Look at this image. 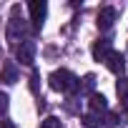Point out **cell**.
I'll return each instance as SVG.
<instances>
[{"label": "cell", "instance_id": "obj_11", "mask_svg": "<svg viewBox=\"0 0 128 128\" xmlns=\"http://www.w3.org/2000/svg\"><path fill=\"white\" fill-rule=\"evenodd\" d=\"M93 83H96V78L93 76H86V88H93Z\"/></svg>", "mask_w": 128, "mask_h": 128}, {"label": "cell", "instance_id": "obj_13", "mask_svg": "<svg viewBox=\"0 0 128 128\" xmlns=\"http://www.w3.org/2000/svg\"><path fill=\"white\" fill-rule=\"evenodd\" d=\"M123 106H126V108H128V93H126V96H123Z\"/></svg>", "mask_w": 128, "mask_h": 128}, {"label": "cell", "instance_id": "obj_6", "mask_svg": "<svg viewBox=\"0 0 128 128\" xmlns=\"http://www.w3.org/2000/svg\"><path fill=\"white\" fill-rule=\"evenodd\" d=\"M113 23H116V8H103L98 13V28L100 30H108Z\"/></svg>", "mask_w": 128, "mask_h": 128}, {"label": "cell", "instance_id": "obj_7", "mask_svg": "<svg viewBox=\"0 0 128 128\" xmlns=\"http://www.w3.org/2000/svg\"><path fill=\"white\" fill-rule=\"evenodd\" d=\"M90 108H93V113H100V110H106V108H108V100H106V96H103V93H90Z\"/></svg>", "mask_w": 128, "mask_h": 128}, {"label": "cell", "instance_id": "obj_8", "mask_svg": "<svg viewBox=\"0 0 128 128\" xmlns=\"http://www.w3.org/2000/svg\"><path fill=\"white\" fill-rule=\"evenodd\" d=\"M3 80H5V83H15V80H18V73H15V66H13L10 60H8L5 66H3Z\"/></svg>", "mask_w": 128, "mask_h": 128}, {"label": "cell", "instance_id": "obj_4", "mask_svg": "<svg viewBox=\"0 0 128 128\" xmlns=\"http://www.w3.org/2000/svg\"><path fill=\"white\" fill-rule=\"evenodd\" d=\"M106 66H108L110 73H123V68H126V58H123V53L113 50V53L108 55V60H106Z\"/></svg>", "mask_w": 128, "mask_h": 128}, {"label": "cell", "instance_id": "obj_5", "mask_svg": "<svg viewBox=\"0 0 128 128\" xmlns=\"http://www.w3.org/2000/svg\"><path fill=\"white\" fill-rule=\"evenodd\" d=\"M110 53H113V48H110V40H98V43L93 45V58H96L98 63H100V60L106 63Z\"/></svg>", "mask_w": 128, "mask_h": 128}, {"label": "cell", "instance_id": "obj_10", "mask_svg": "<svg viewBox=\"0 0 128 128\" xmlns=\"http://www.w3.org/2000/svg\"><path fill=\"white\" fill-rule=\"evenodd\" d=\"M40 128H60V118H55V116H48V118L40 123Z\"/></svg>", "mask_w": 128, "mask_h": 128}, {"label": "cell", "instance_id": "obj_12", "mask_svg": "<svg viewBox=\"0 0 128 128\" xmlns=\"http://www.w3.org/2000/svg\"><path fill=\"white\" fill-rule=\"evenodd\" d=\"M3 128H15V126H13V120H10V118H5V120H3Z\"/></svg>", "mask_w": 128, "mask_h": 128}, {"label": "cell", "instance_id": "obj_2", "mask_svg": "<svg viewBox=\"0 0 128 128\" xmlns=\"http://www.w3.org/2000/svg\"><path fill=\"white\" fill-rule=\"evenodd\" d=\"M28 10H30L33 25H35V28H43V20H45V13H48L45 0H30V3H28Z\"/></svg>", "mask_w": 128, "mask_h": 128}, {"label": "cell", "instance_id": "obj_1", "mask_svg": "<svg viewBox=\"0 0 128 128\" xmlns=\"http://www.w3.org/2000/svg\"><path fill=\"white\" fill-rule=\"evenodd\" d=\"M48 80H50V88H53V90H60V93H73V90H78V78H76L70 70H66V68L53 70Z\"/></svg>", "mask_w": 128, "mask_h": 128}, {"label": "cell", "instance_id": "obj_3", "mask_svg": "<svg viewBox=\"0 0 128 128\" xmlns=\"http://www.w3.org/2000/svg\"><path fill=\"white\" fill-rule=\"evenodd\" d=\"M15 55H18V60L23 66H33V60H35V43L33 40H20Z\"/></svg>", "mask_w": 128, "mask_h": 128}, {"label": "cell", "instance_id": "obj_9", "mask_svg": "<svg viewBox=\"0 0 128 128\" xmlns=\"http://www.w3.org/2000/svg\"><path fill=\"white\" fill-rule=\"evenodd\" d=\"M80 120H83L86 128H103V120L98 118V113H88V116H83Z\"/></svg>", "mask_w": 128, "mask_h": 128}]
</instances>
